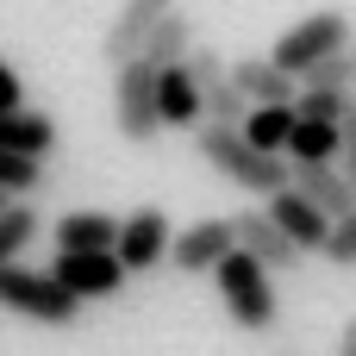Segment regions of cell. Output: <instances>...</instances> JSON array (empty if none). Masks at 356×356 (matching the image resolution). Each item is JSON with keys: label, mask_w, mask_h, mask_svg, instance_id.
Instances as JSON below:
<instances>
[{"label": "cell", "mask_w": 356, "mask_h": 356, "mask_svg": "<svg viewBox=\"0 0 356 356\" xmlns=\"http://www.w3.org/2000/svg\"><path fill=\"white\" fill-rule=\"evenodd\" d=\"M0 313H19V319H31V325H75L81 319V307L44 275V269H25V263H6L0 269Z\"/></svg>", "instance_id": "3957f363"}, {"label": "cell", "mask_w": 356, "mask_h": 356, "mask_svg": "<svg viewBox=\"0 0 356 356\" xmlns=\"http://www.w3.org/2000/svg\"><path fill=\"white\" fill-rule=\"evenodd\" d=\"M25 106V81H19V69L0 56V113H19Z\"/></svg>", "instance_id": "484cf974"}, {"label": "cell", "mask_w": 356, "mask_h": 356, "mask_svg": "<svg viewBox=\"0 0 356 356\" xmlns=\"http://www.w3.org/2000/svg\"><path fill=\"white\" fill-rule=\"evenodd\" d=\"M350 75H356V56L350 50H332L319 63H307L294 75V88H313V94H350Z\"/></svg>", "instance_id": "44dd1931"}, {"label": "cell", "mask_w": 356, "mask_h": 356, "mask_svg": "<svg viewBox=\"0 0 356 356\" xmlns=\"http://www.w3.org/2000/svg\"><path fill=\"white\" fill-rule=\"evenodd\" d=\"M75 307H88V300H119V288H125V269L113 263V250H88V257H56V269H44Z\"/></svg>", "instance_id": "52a82bcc"}, {"label": "cell", "mask_w": 356, "mask_h": 356, "mask_svg": "<svg viewBox=\"0 0 356 356\" xmlns=\"http://www.w3.org/2000/svg\"><path fill=\"white\" fill-rule=\"evenodd\" d=\"M194 150H200V163H213L232 188H244V194H282L288 188V163L282 156H263V150H250L244 138H238V125H194Z\"/></svg>", "instance_id": "6da1fadb"}, {"label": "cell", "mask_w": 356, "mask_h": 356, "mask_svg": "<svg viewBox=\"0 0 356 356\" xmlns=\"http://www.w3.org/2000/svg\"><path fill=\"white\" fill-rule=\"evenodd\" d=\"M213 282H219V294H225L232 325H244V332H269V325H275L282 294H275V275H269L263 263H250L244 250H225V257L213 263Z\"/></svg>", "instance_id": "7a4b0ae2"}, {"label": "cell", "mask_w": 356, "mask_h": 356, "mask_svg": "<svg viewBox=\"0 0 356 356\" xmlns=\"http://www.w3.org/2000/svg\"><path fill=\"white\" fill-rule=\"evenodd\" d=\"M225 81L244 94V106H288V100H294V75H282L269 56H238V63H225Z\"/></svg>", "instance_id": "7c38bea8"}, {"label": "cell", "mask_w": 356, "mask_h": 356, "mask_svg": "<svg viewBox=\"0 0 356 356\" xmlns=\"http://www.w3.org/2000/svg\"><path fill=\"white\" fill-rule=\"evenodd\" d=\"M181 0H125L119 13H113V25H106V63H125V56H138V44H144V31L163 19V13H175Z\"/></svg>", "instance_id": "4fadbf2b"}, {"label": "cell", "mask_w": 356, "mask_h": 356, "mask_svg": "<svg viewBox=\"0 0 356 356\" xmlns=\"http://www.w3.org/2000/svg\"><path fill=\"white\" fill-rule=\"evenodd\" d=\"M0 188H6L13 200L38 194V188H44V163H25V156H6V150H0Z\"/></svg>", "instance_id": "cb8c5ba5"}, {"label": "cell", "mask_w": 356, "mask_h": 356, "mask_svg": "<svg viewBox=\"0 0 356 356\" xmlns=\"http://www.w3.org/2000/svg\"><path fill=\"white\" fill-rule=\"evenodd\" d=\"M38 232H44V219H38V207H25V200H13L6 213H0V269L6 263H19L31 244H38Z\"/></svg>", "instance_id": "ffe728a7"}, {"label": "cell", "mask_w": 356, "mask_h": 356, "mask_svg": "<svg viewBox=\"0 0 356 356\" xmlns=\"http://www.w3.org/2000/svg\"><path fill=\"white\" fill-rule=\"evenodd\" d=\"M232 250V219H200V225H188V232H175L169 238V269H181V275H207L219 257Z\"/></svg>", "instance_id": "9c48e42d"}, {"label": "cell", "mask_w": 356, "mask_h": 356, "mask_svg": "<svg viewBox=\"0 0 356 356\" xmlns=\"http://www.w3.org/2000/svg\"><path fill=\"white\" fill-rule=\"evenodd\" d=\"M294 119H319V125H350V94H313V88H294Z\"/></svg>", "instance_id": "603a6c76"}, {"label": "cell", "mask_w": 356, "mask_h": 356, "mask_svg": "<svg viewBox=\"0 0 356 356\" xmlns=\"http://www.w3.org/2000/svg\"><path fill=\"white\" fill-rule=\"evenodd\" d=\"M263 213H269V225H275V232H282V238H288V244H294L300 257L325 244V225H332V219H325V213H319L313 200H300L294 188L269 194V207H263Z\"/></svg>", "instance_id": "30bf717a"}, {"label": "cell", "mask_w": 356, "mask_h": 356, "mask_svg": "<svg viewBox=\"0 0 356 356\" xmlns=\"http://www.w3.org/2000/svg\"><path fill=\"white\" fill-rule=\"evenodd\" d=\"M156 125H175V131H194L200 125V88L188 81V69H156Z\"/></svg>", "instance_id": "e0dca14e"}, {"label": "cell", "mask_w": 356, "mask_h": 356, "mask_svg": "<svg viewBox=\"0 0 356 356\" xmlns=\"http://www.w3.org/2000/svg\"><path fill=\"white\" fill-rule=\"evenodd\" d=\"M113 125L125 144H150L163 125H156V69L144 56H125L119 75H113Z\"/></svg>", "instance_id": "5b68a950"}, {"label": "cell", "mask_w": 356, "mask_h": 356, "mask_svg": "<svg viewBox=\"0 0 356 356\" xmlns=\"http://www.w3.org/2000/svg\"><path fill=\"white\" fill-rule=\"evenodd\" d=\"M332 50H350V19L344 13H307V19H294L282 38H275V50H269V63L282 69V75H300L307 63H319V56H332Z\"/></svg>", "instance_id": "277c9868"}, {"label": "cell", "mask_w": 356, "mask_h": 356, "mask_svg": "<svg viewBox=\"0 0 356 356\" xmlns=\"http://www.w3.org/2000/svg\"><path fill=\"white\" fill-rule=\"evenodd\" d=\"M288 188L300 200H313L325 219H350L356 213V188L338 163H288Z\"/></svg>", "instance_id": "ba28073f"}, {"label": "cell", "mask_w": 356, "mask_h": 356, "mask_svg": "<svg viewBox=\"0 0 356 356\" xmlns=\"http://www.w3.org/2000/svg\"><path fill=\"white\" fill-rule=\"evenodd\" d=\"M319 257H325V263H338V269H350V263H356V213H350V219H332V225H325V244H319Z\"/></svg>", "instance_id": "d4e9b609"}, {"label": "cell", "mask_w": 356, "mask_h": 356, "mask_svg": "<svg viewBox=\"0 0 356 356\" xmlns=\"http://www.w3.org/2000/svg\"><path fill=\"white\" fill-rule=\"evenodd\" d=\"M232 250H244V257H250V263H263L269 275L300 263V250L269 225V213H238V219H232Z\"/></svg>", "instance_id": "8fae6325"}, {"label": "cell", "mask_w": 356, "mask_h": 356, "mask_svg": "<svg viewBox=\"0 0 356 356\" xmlns=\"http://www.w3.org/2000/svg\"><path fill=\"white\" fill-rule=\"evenodd\" d=\"M0 150H6V156H25V163H44V156L56 150V125H50L44 113H31V106L0 113Z\"/></svg>", "instance_id": "9a60e30c"}, {"label": "cell", "mask_w": 356, "mask_h": 356, "mask_svg": "<svg viewBox=\"0 0 356 356\" xmlns=\"http://www.w3.org/2000/svg\"><path fill=\"white\" fill-rule=\"evenodd\" d=\"M6 207H13V194H6V188H0V213H6Z\"/></svg>", "instance_id": "83f0119b"}, {"label": "cell", "mask_w": 356, "mask_h": 356, "mask_svg": "<svg viewBox=\"0 0 356 356\" xmlns=\"http://www.w3.org/2000/svg\"><path fill=\"white\" fill-rule=\"evenodd\" d=\"M350 144V125H319V119H294L288 144H282V163H338Z\"/></svg>", "instance_id": "ac0fdd59"}, {"label": "cell", "mask_w": 356, "mask_h": 356, "mask_svg": "<svg viewBox=\"0 0 356 356\" xmlns=\"http://www.w3.org/2000/svg\"><path fill=\"white\" fill-rule=\"evenodd\" d=\"M169 238H175L169 213H163V207H138V213L119 219V232H113V263H119L125 275H144V269H156V263L169 257Z\"/></svg>", "instance_id": "8992f818"}, {"label": "cell", "mask_w": 356, "mask_h": 356, "mask_svg": "<svg viewBox=\"0 0 356 356\" xmlns=\"http://www.w3.org/2000/svg\"><path fill=\"white\" fill-rule=\"evenodd\" d=\"M113 232H119L113 213L81 207V213H63V219H56L50 244H56V257H88V250H113Z\"/></svg>", "instance_id": "5bb4252c"}, {"label": "cell", "mask_w": 356, "mask_h": 356, "mask_svg": "<svg viewBox=\"0 0 356 356\" xmlns=\"http://www.w3.org/2000/svg\"><path fill=\"white\" fill-rule=\"evenodd\" d=\"M194 44H200V38H194V19H188V13L175 6V13H163V19H156V25L144 31L138 56H144L150 69H175V63H181V56H188Z\"/></svg>", "instance_id": "2e32d148"}, {"label": "cell", "mask_w": 356, "mask_h": 356, "mask_svg": "<svg viewBox=\"0 0 356 356\" xmlns=\"http://www.w3.org/2000/svg\"><path fill=\"white\" fill-rule=\"evenodd\" d=\"M250 106H244V94L232 88V81H213V88H200V125H238Z\"/></svg>", "instance_id": "7402d4cb"}, {"label": "cell", "mask_w": 356, "mask_h": 356, "mask_svg": "<svg viewBox=\"0 0 356 356\" xmlns=\"http://www.w3.org/2000/svg\"><path fill=\"white\" fill-rule=\"evenodd\" d=\"M288 131H294V100H288V106H250V113L238 119V138H244L250 150H263V156H282Z\"/></svg>", "instance_id": "d6986e66"}, {"label": "cell", "mask_w": 356, "mask_h": 356, "mask_svg": "<svg viewBox=\"0 0 356 356\" xmlns=\"http://www.w3.org/2000/svg\"><path fill=\"white\" fill-rule=\"evenodd\" d=\"M338 356H356V325L344 332V338H338Z\"/></svg>", "instance_id": "4316f807"}]
</instances>
